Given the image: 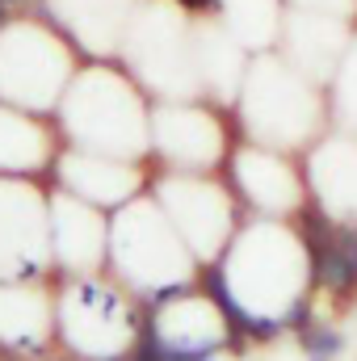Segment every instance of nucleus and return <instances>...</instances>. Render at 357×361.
<instances>
[{
	"label": "nucleus",
	"mask_w": 357,
	"mask_h": 361,
	"mask_svg": "<svg viewBox=\"0 0 357 361\" xmlns=\"http://www.w3.org/2000/svg\"><path fill=\"white\" fill-rule=\"evenodd\" d=\"M307 315H311V307H307V302H294V307L282 315V328H303V324H307Z\"/></svg>",
	"instance_id": "7ed1b4c3"
},
{
	"label": "nucleus",
	"mask_w": 357,
	"mask_h": 361,
	"mask_svg": "<svg viewBox=\"0 0 357 361\" xmlns=\"http://www.w3.org/2000/svg\"><path fill=\"white\" fill-rule=\"evenodd\" d=\"M206 286H210V298L219 302V311L227 315V324H231V328H248V319H253V315H248V311H244V307H240V302L231 298V290H227L223 273L210 269V273H206Z\"/></svg>",
	"instance_id": "f257e3e1"
},
{
	"label": "nucleus",
	"mask_w": 357,
	"mask_h": 361,
	"mask_svg": "<svg viewBox=\"0 0 357 361\" xmlns=\"http://www.w3.org/2000/svg\"><path fill=\"white\" fill-rule=\"evenodd\" d=\"M177 4L193 8V13H210V8H214V0H177Z\"/></svg>",
	"instance_id": "20e7f679"
},
{
	"label": "nucleus",
	"mask_w": 357,
	"mask_h": 361,
	"mask_svg": "<svg viewBox=\"0 0 357 361\" xmlns=\"http://www.w3.org/2000/svg\"><path fill=\"white\" fill-rule=\"evenodd\" d=\"M303 345H307V353H311L315 361H328L332 353H341V336H337V332H328V328L307 332V336H303Z\"/></svg>",
	"instance_id": "f03ea898"
},
{
	"label": "nucleus",
	"mask_w": 357,
	"mask_h": 361,
	"mask_svg": "<svg viewBox=\"0 0 357 361\" xmlns=\"http://www.w3.org/2000/svg\"><path fill=\"white\" fill-rule=\"evenodd\" d=\"M202 361H206V357H202Z\"/></svg>",
	"instance_id": "423d86ee"
},
{
	"label": "nucleus",
	"mask_w": 357,
	"mask_h": 361,
	"mask_svg": "<svg viewBox=\"0 0 357 361\" xmlns=\"http://www.w3.org/2000/svg\"><path fill=\"white\" fill-rule=\"evenodd\" d=\"M0 21H4V0H0Z\"/></svg>",
	"instance_id": "39448f33"
}]
</instances>
